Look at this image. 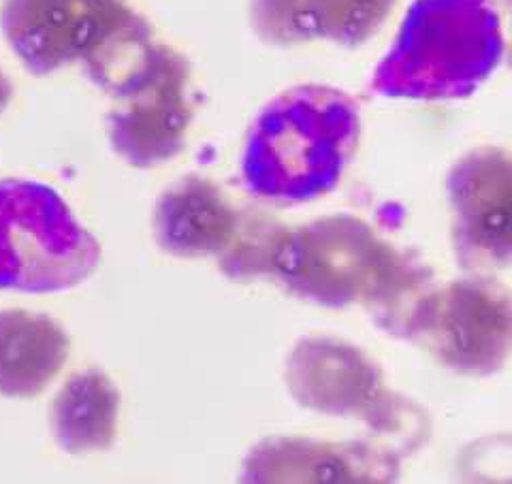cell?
I'll use <instances>...</instances> for the list:
<instances>
[{
	"instance_id": "cell-5",
	"label": "cell",
	"mask_w": 512,
	"mask_h": 484,
	"mask_svg": "<svg viewBox=\"0 0 512 484\" xmlns=\"http://www.w3.org/2000/svg\"><path fill=\"white\" fill-rule=\"evenodd\" d=\"M510 329L506 288L489 278H466L434 286L410 342L459 376L485 378L508 361Z\"/></svg>"
},
{
	"instance_id": "cell-9",
	"label": "cell",
	"mask_w": 512,
	"mask_h": 484,
	"mask_svg": "<svg viewBox=\"0 0 512 484\" xmlns=\"http://www.w3.org/2000/svg\"><path fill=\"white\" fill-rule=\"evenodd\" d=\"M284 384L303 410L361 421L387 391L382 369L370 354L329 335L303 337L291 348Z\"/></svg>"
},
{
	"instance_id": "cell-11",
	"label": "cell",
	"mask_w": 512,
	"mask_h": 484,
	"mask_svg": "<svg viewBox=\"0 0 512 484\" xmlns=\"http://www.w3.org/2000/svg\"><path fill=\"white\" fill-rule=\"evenodd\" d=\"M397 0H250V26L261 41L293 47L331 41L359 47L389 22Z\"/></svg>"
},
{
	"instance_id": "cell-16",
	"label": "cell",
	"mask_w": 512,
	"mask_h": 484,
	"mask_svg": "<svg viewBox=\"0 0 512 484\" xmlns=\"http://www.w3.org/2000/svg\"><path fill=\"white\" fill-rule=\"evenodd\" d=\"M363 421L372 433H376V438L387 440L384 448H389L397 457L414 453L427 442L431 433V423L423 408L389 389L382 393Z\"/></svg>"
},
{
	"instance_id": "cell-12",
	"label": "cell",
	"mask_w": 512,
	"mask_h": 484,
	"mask_svg": "<svg viewBox=\"0 0 512 484\" xmlns=\"http://www.w3.org/2000/svg\"><path fill=\"white\" fill-rule=\"evenodd\" d=\"M239 212L218 184L186 175L158 197L152 233L160 250L178 258L218 256L229 244Z\"/></svg>"
},
{
	"instance_id": "cell-15",
	"label": "cell",
	"mask_w": 512,
	"mask_h": 484,
	"mask_svg": "<svg viewBox=\"0 0 512 484\" xmlns=\"http://www.w3.org/2000/svg\"><path fill=\"white\" fill-rule=\"evenodd\" d=\"M288 229L261 212H239L231 241L216 256L224 276L239 282L276 278L278 256Z\"/></svg>"
},
{
	"instance_id": "cell-17",
	"label": "cell",
	"mask_w": 512,
	"mask_h": 484,
	"mask_svg": "<svg viewBox=\"0 0 512 484\" xmlns=\"http://www.w3.org/2000/svg\"><path fill=\"white\" fill-rule=\"evenodd\" d=\"M11 96H13V86L9 82V77L3 73V69H0V116H3V111L9 107Z\"/></svg>"
},
{
	"instance_id": "cell-13",
	"label": "cell",
	"mask_w": 512,
	"mask_h": 484,
	"mask_svg": "<svg viewBox=\"0 0 512 484\" xmlns=\"http://www.w3.org/2000/svg\"><path fill=\"white\" fill-rule=\"evenodd\" d=\"M69 352L71 340L56 318L0 310V397H39L60 376Z\"/></svg>"
},
{
	"instance_id": "cell-14",
	"label": "cell",
	"mask_w": 512,
	"mask_h": 484,
	"mask_svg": "<svg viewBox=\"0 0 512 484\" xmlns=\"http://www.w3.org/2000/svg\"><path fill=\"white\" fill-rule=\"evenodd\" d=\"M120 391L105 371L84 369L64 382L50 403V429L69 455L105 453L116 442Z\"/></svg>"
},
{
	"instance_id": "cell-8",
	"label": "cell",
	"mask_w": 512,
	"mask_h": 484,
	"mask_svg": "<svg viewBox=\"0 0 512 484\" xmlns=\"http://www.w3.org/2000/svg\"><path fill=\"white\" fill-rule=\"evenodd\" d=\"M451 237L457 263L472 273H491L510 263L512 171L502 148H476L448 173Z\"/></svg>"
},
{
	"instance_id": "cell-1",
	"label": "cell",
	"mask_w": 512,
	"mask_h": 484,
	"mask_svg": "<svg viewBox=\"0 0 512 484\" xmlns=\"http://www.w3.org/2000/svg\"><path fill=\"white\" fill-rule=\"evenodd\" d=\"M361 135L357 101L340 88L303 84L269 101L248 131L246 188L280 205L314 201L340 184Z\"/></svg>"
},
{
	"instance_id": "cell-6",
	"label": "cell",
	"mask_w": 512,
	"mask_h": 484,
	"mask_svg": "<svg viewBox=\"0 0 512 484\" xmlns=\"http://www.w3.org/2000/svg\"><path fill=\"white\" fill-rule=\"evenodd\" d=\"M195 109L190 64L163 43L150 67L114 96L107 116L111 150L137 169L165 165L184 150Z\"/></svg>"
},
{
	"instance_id": "cell-4",
	"label": "cell",
	"mask_w": 512,
	"mask_h": 484,
	"mask_svg": "<svg viewBox=\"0 0 512 484\" xmlns=\"http://www.w3.org/2000/svg\"><path fill=\"white\" fill-rule=\"evenodd\" d=\"M365 220L350 214L316 218L288 229L276 265V280L303 301L320 308L367 310L406 265Z\"/></svg>"
},
{
	"instance_id": "cell-7",
	"label": "cell",
	"mask_w": 512,
	"mask_h": 484,
	"mask_svg": "<svg viewBox=\"0 0 512 484\" xmlns=\"http://www.w3.org/2000/svg\"><path fill=\"white\" fill-rule=\"evenodd\" d=\"M135 13L126 0H5L0 30L24 69L43 77L84 64Z\"/></svg>"
},
{
	"instance_id": "cell-3",
	"label": "cell",
	"mask_w": 512,
	"mask_h": 484,
	"mask_svg": "<svg viewBox=\"0 0 512 484\" xmlns=\"http://www.w3.org/2000/svg\"><path fill=\"white\" fill-rule=\"evenodd\" d=\"M99 265V241L54 188L0 180V290L64 293L92 278Z\"/></svg>"
},
{
	"instance_id": "cell-10",
	"label": "cell",
	"mask_w": 512,
	"mask_h": 484,
	"mask_svg": "<svg viewBox=\"0 0 512 484\" xmlns=\"http://www.w3.org/2000/svg\"><path fill=\"white\" fill-rule=\"evenodd\" d=\"M397 476L399 457L384 446L276 435L250 450L239 480L250 484H374L393 482Z\"/></svg>"
},
{
	"instance_id": "cell-2",
	"label": "cell",
	"mask_w": 512,
	"mask_h": 484,
	"mask_svg": "<svg viewBox=\"0 0 512 484\" xmlns=\"http://www.w3.org/2000/svg\"><path fill=\"white\" fill-rule=\"evenodd\" d=\"M504 52L500 15L489 0H416L376 64L372 90L387 99H468Z\"/></svg>"
}]
</instances>
